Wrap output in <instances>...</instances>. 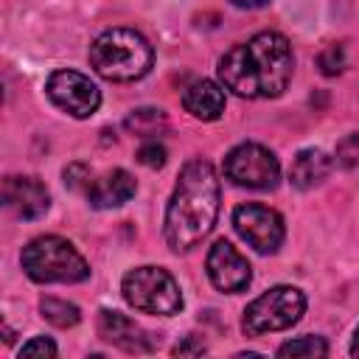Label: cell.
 Here are the masks:
<instances>
[{"mask_svg":"<svg viewBox=\"0 0 359 359\" xmlns=\"http://www.w3.org/2000/svg\"><path fill=\"white\" fill-rule=\"evenodd\" d=\"M292 70V45L278 31H261L233 45L216 67L222 87L241 98H278L289 87Z\"/></svg>","mask_w":359,"mask_h":359,"instance_id":"cell-1","label":"cell"},{"mask_svg":"<svg viewBox=\"0 0 359 359\" xmlns=\"http://www.w3.org/2000/svg\"><path fill=\"white\" fill-rule=\"evenodd\" d=\"M219 177L208 160H191L182 165L174 194L165 208L163 236L174 252H188L196 247L216 224L219 216Z\"/></svg>","mask_w":359,"mask_h":359,"instance_id":"cell-2","label":"cell"},{"mask_svg":"<svg viewBox=\"0 0 359 359\" xmlns=\"http://www.w3.org/2000/svg\"><path fill=\"white\" fill-rule=\"evenodd\" d=\"M90 65L107 81H137L151 70L154 48L135 28H107L90 45Z\"/></svg>","mask_w":359,"mask_h":359,"instance_id":"cell-3","label":"cell"},{"mask_svg":"<svg viewBox=\"0 0 359 359\" xmlns=\"http://www.w3.org/2000/svg\"><path fill=\"white\" fill-rule=\"evenodd\" d=\"M20 264L34 283H81L90 278V264L62 236H39L28 241Z\"/></svg>","mask_w":359,"mask_h":359,"instance_id":"cell-4","label":"cell"},{"mask_svg":"<svg viewBox=\"0 0 359 359\" xmlns=\"http://www.w3.org/2000/svg\"><path fill=\"white\" fill-rule=\"evenodd\" d=\"M123 300L143 311L157 317H171L182 309V292L174 275L163 266H135L121 280Z\"/></svg>","mask_w":359,"mask_h":359,"instance_id":"cell-5","label":"cell"},{"mask_svg":"<svg viewBox=\"0 0 359 359\" xmlns=\"http://www.w3.org/2000/svg\"><path fill=\"white\" fill-rule=\"evenodd\" d=\"M306 314V294L297 286H272L258 294L241 317V328L247 337H261L272 331L292 328Z\"/></svg>","mask_w":359,"mask_h":359,"instance_id":"cell-6","label":"cell"},{"mask_svg":"<svg viewBox=\"0 0 359 359\" xmlns=\"http://www.w3.org/2000/svg\"><path fill=\"white\" fill-rule=\"evenodd\" d=\"M224 177L238 188L269 191L280 180V163L261 143H238L224 157Z\"/></svg>","mask_w":359,"mask_h":359,"instance_id":"cell-7","label":"cell"},{"mask_svg":"<svg viewBox=\"0 0 359 359\" xmlns=\"http://www.w3.org/2000/svg\"><path fill=\"white\" fill-rule=\"evenodd\" d=\"M45 93L53 107L67 112L70 118H90L101 107V90L95 81L79 70H53L45 81Z\"/></svg>","mask_w":359,"mask_h":359,"instance_id":"cell-8","label":"cell"},{"mask_svg":"<svg viewBox=\"0 0 359 359\" xmlns=\"http://www.w3.org/2000/svg\"><path fill=\"white\" fill-rule=\"evenodd\" d=\"M233 227L261 255L275 252L283 244V236H286L283 216L278 210L266 208V205H258V202L238 205L233 210Z\"/></svg>","mask_w":359,"mask_h":359,"instance_id":"cell-9","label":"cell"},{"mask_svg":"<svg viewBox=\"0 0 359 359\" xmlns=\"http://www.w3.org/2000/svg\"><path fill=\"white\" fill-rule=\"evenodd\" d=\"M205 269H208V278L210 283L224 292V294H236V292H244L252 280V269L247 264V258L224 238H219L210 250H208V261H205Z\"/></svg>","mask_w":359,"mask_h":359,"instance_id":"cell-10","label":"cell"},{"mask_svg":"<svg viewBox=\"0 0 359 359\" xmlns=\"http://www.w3.org/2000/svg\"><path fill=\"white\" fill-rule=\"evenodd\" d=\"M3 202L6 208L25 222L42 219L50 208V194L36 177H6L3 182Z\"/></svg>","mask_w":359,"mask_h":359,"instance_id":"cell-11","label":"cell"},{"mask_svg":"<svg viewBox=\"0 0 359 359\" xmlns=\"http://www.w3.org/2000/svg\"><path fill=\"white\" fill-rule=\"evenodd\" d=\"M98 334L112 342L115 348L126 351V353H149L154 348L151 337L126 314L121 311H109V309H101L98 311Z\"/></svg>","mask_w":359,"mask_h":359,"instance_id":"cell-12","label":"cell"},{"mask_svg":"<svg viewBox=\"0 0 359 359\" xmlns=\"http://www.w3.org/2000/svg\"><path fill=\"white\" fill-rule=\"evenodd\" d=\"M137 191V182L129 171L123 168H112L104 177L93 180L90 191H87V202L98 210H109V208H121L126 205Z\"/></svg>","mask_w":359,"mask_h":359,"instance_id":"cell-13","label":"cell"},{"mask_svg":"<svg viewBox=\"0 0 359 359\" xmlns=\"http://www.w3.org/2000/svg\"><path fill=\"white\" fill-rule=\"evenodd\" d=\"M224 104H227L224 90L210 79H199V81L188 84L182 93L185 112H191L199 121H219L224 112Z\"/></svg>","mask_w":359,"mask_h":359,"instance_id":"cell-14","label":"cell"},{"mask_svg":"<svg viewBox=\"0 0 359 359\" xmlns=\"http://www.w3.org/2000/svg\"><path fill=\"white\" fill-rule=\"evenodd\" d=\"M334 168V160L323 149H300L289 165V182L300 191L320 185Z\"/></svg>","mask_w":359,"mask_h":359,"instance_id":"cell-15","label":"cell"},{"mask_svg":"<svg viewBox=\"0 0 359 359\" xmlns=\"http://www.w3.org/2000/svg\"><path fill=\"white\" fill-rule=\"evenodd\" d=\"M126 129L140 135V137H154L160 135L163 129H168V121H165V112L163 109H154V107H143V109H135L126 115Z\"/></svg>","mask_w":359,"mask_h":359,"instance_id":"cell-16","label":"cell"},{"mask_svg":"<svg viewBox=\"0 0 359 359\" xmlns=\"http://www.w3.org/2000/svg\"><path fill=\"white\" fill-rule=\"evenodd\" d=\"M39 311L48 323H53L56 328H73L79 320H81V311L76 303H67L62 297H42L39 303Z\"/></svg>","mask_w":359,"mask_h":359,"instance_id":"cell-17","label":"cell"},{"mask_svg":"<svg viewBox=\"0 0 359 359\" xmlns=\"http://www.w3.org/2000/svg\"><path fill=\"white\" fill-rule=\"evenodd\" d=\"M328 353V342L317 334H306V337H297V339H289L278 348V356H325Z\"/></svg>","mask_w":359,"mask_h":359,"instance_id":"cell-18","label":"cell"},{"mask_svg":"<svg viewBox=\"0 0 359 359\" xmlns=\"http://www.w3.org/2000/svg\"><path fill=\"white\" fill-rule=\"evenodd\" d=\"M317 67H320L323 76H337V73H342V70H345V48H342L339 42L325 45V48L320 50V56H317Z\"/></svg>","mask_w":359,"mask_h":359,"instance_id":"cell-19","label":"cell"},{"mask_svg":"<svg viewBox=\"0 0 359 359\" xmlns=\"http://www.w3.org/2000/svg\"><path fill=\"white\" fill-rule=\"evenodd\" d=\"M165 157H168V151H165L163 143H157V137L143 140L140 149H137V163L146 165V168H163L165 165Z\"/></svg>","mask_w":359,"mask_h":359,"instance_id":"cell-20","label":"cell"},{"mask_svg":"<svg viewBox=\"0 0 359 359\" xmlns=\"http://www.w3.org/2000/svg\"><path fill=\"white\" fill-rule=\"evenodd\" d=\"M359 163V135L351 132L337 143V165L342 168H353Z\"/></svg>","mask_w":359,"mask_h":359,"instance_id":"cell-21","label":"cell"},{"mask_svg":"<svg viewBox=\"0 0 359 359\" xmlns=\"http://www.w3.org/2000/svg\"><path fill=\"white\" fill-rule=\"evenodd\" d=\"M65 182L73 188V191H90V185H93V168L90 165H84V163H73V165H67L65 168Z\"/></svg>","mask_w":359,"mask_h":359,"instance_id":"cell-22","label":"cell"},{"mask_svg":"<svg viewBox=\"0 0 359 359\" xmlns=\"http://www.w3.org/2000/svg\"><path fill=\"white\" fill-rule=\"evenodd\" d=\"M20 356H56V345L48 337H34V339L22 342Z\"/></svg>","mask_w":359,"mask_h":359,"instance_id":"cell-23","label":"cell"},{"mask_svg":"<svg viewBox=\"0 0 359 359\" xmlns=\"http://www.w3.org/2000/svg\"><path fill=\"white\" fill-rule=\"evenodd\" d=\"M174 353H177V356H182V353H205V342H191V339H188L185 345H177Z\"/></svg>","mask_w":359,"mask_h":359,"instance_id":"cell-24","label":"cell"},{"mask_svg":"<svg viewBox=\"0 0 359 359\" xmlns=\"http://www.w3.org/2000/svg\"><path fill=\"white\" fill-rule=\"evenodd\" d=\"M236 8H261V6H266L269 0H230Z\"/></svg>","mask_w":359,"mask_h":359,"instance_id":"cell-25","label":"cell"},{"mask_svg":"<svg viewBox=\"0 0 359 359\" xmlns=\"http://www.w3.org/2000/svg\"><path fill=\"white\" fill-rule=\"evenodd\" d=\"M351 356H359V325H356L353 339H351Z\"/></svg>","mask_w":359,"mask_h":359,"instance_id":"cell-26","label":"cell"}]
</instances>
